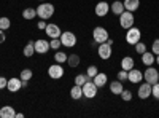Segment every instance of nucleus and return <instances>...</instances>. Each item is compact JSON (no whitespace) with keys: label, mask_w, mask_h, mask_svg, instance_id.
<instances>
[{"label":"nucleus","mask_w":159,"mask_h":118,"mask_svg":"<svg viewBox=\"0 0 159 118\" xmlns=\"http://www.w3.org/2000/svg\"><path fill=\"white\" fill-rule=\"evenodd\" d=\"M54 15V5L52 3H42L37 8V16L40 19H49Z\"/></svg>","instance_id":"f257e3e1"},{"label":"nucleus","mask_w":159,"mask_h":118,"mask_svg":"<svg viewBox=\"0 0 159 118\" xmlns=\"http://www.w3.org/2000/svg\"><path fill=\"white\" fill-rule=\"evenodd\" d=\"M92 40H94L96 43H105L108 40V31L105 27H100V26H97V27L92 31Z\"/></svg>","instance_id":"f03ea898"},{"label":"nucleus","mask_w":159,"mask_h":118,"mask_svg":"<svg viewBox=\"0 0 159 118\" xmlns=\"http://www.w3.org/2000/svg\"><path fill=\"white\" fill-rule=\"evenodd\" d=\"M140 37H142V32H140V29L139 27H129L127 29V34H126V42L129 43V45H135L137 42H140Z\"/></svg>","instance_id":"7ed1b4c3"},{"label":"nucleus","mask_w":159,"mask_h":118,"mask_svg":"<svg viewBox=\"0 0 159 118\" xmlns=\"http://www.w3.org/2000/svg\"><path fill=\"white\" fill-rule=\"evenodd\" d=\"M119 24H121L123 29L132 27V26H134V15H132V11L124 10L121 15H119Z\"/></svg>","instance_id":"20e7f679"},{"label":"nucleus","mask_w":159,"mask_h":118,"mask_svg":"<svg viewBox=\"0 0 159 118\" xmlns=\"http://www.w3.org/2000/svg\"><path fill=\"white\" fill-rule=\"evenodd\" d=\"M143 78H145V82H148L150 85L157 83V82H159V72H157V69L148 65V69L143 72Z\"/></svg>","instance_id":"39448f33"},{"label":"nucleus","mask_w":159,"mask_h":118,"mask_svg":"<svg viewBox=\"0 0 159 118\" xmlns=\"http://www.w3.org/2000/svg\"><path fill=\"white\" fill-rule=\"evenodd\" d=\"M97 86H96V83L94 82H86L84 85H83V96L84 97H88V99H94L96 96H97Z\"/></svg>","instance_id":"423d86ee"},{"label":"nucleus","mask_w":159,"mask_h":118,"mask_svg":"<svg viewBox=\"0 0 159 118\" xmlns=\"http://www.w3.org/2000/svg\"><path fill=\"white\" fill-rule=\"evenodd\" d=\"M61 43L64 45V46H67V48H72V46H75V43H76V35L73 34V32H62L61 34Z\"/></svg>","instance_id":"0eeeda50"},{"label":"nucleus","mask_w":159,"mask_h":118,"mask_svg":"<svg viewBox=\"0 0 159 118\" xmlns=\"http://www.w3.org/2000/svg\"><path fill=\"white\" fill-rule=\"evenodd\" d=\"M97 53H99V58L103 59V61H107L111 58V45H108L107 42L105 43H100L99 48H97Z\"/></svg>","instance_id":"6e6552de"},{"label":"nucleus","mask_w":159,"mask_h":118,"mask_svg":"<svg viewBox=\"0 0 159 118\" xmlns=\"http://www.w3.org/2000/svg\"><path fill=\"white\" fill-rule=\"evenodd\" d=\"M48 75H49L51 78H54V80H59V78H62V77H64V69H62V65H61L59 62L49 65Z\"/></svg>","instance_id":"1a4fd4ad"},{"label":"nucleus","mask_w":159,"mask_h":118,"mask_svg":"<svg viewBox=\"0 0 159 118\" xmlns=\"http://www.w3.org/2000/svg\"><path fill=\"white\" fill-rule=\"evenodd\" d=\"M45 32H46V35L51 37V38H59L61 34H62V31H61V27H59L57 24H46Z\"/></svg>","instance_id":"9d476101"},{"label":"nucleus","mask_w":159,"mask_h":118,"mask_svg":"<svg viewBox=\"0 0 159 118\" xmlns=\"http://www.w3.org/2000/svg\"><path fill=\"white\" fill-rule=\"evenodd\" d=\"M34 46H35V53H40V54L48 53V50L51 48V46H49V42L43 40V38H40V40L34 42Z\"/></svg>","instance_id":"9b49d317"},{"label":"nucleus","mask_w":159,"mask_h":118,"mask_svg":"<svg viewBox=\"0 0 159 118\" xmlns=\"http://www.w3.org/2000/svg\"><path fill=\"white\" fill-rule=\"evenodd\" d=\"M127 80L130 83H140L143 80V73L140 70H137V69H130L127 72Z\"/></svg>","instance_id":"f8f14e48"},{"label":"nucleus","mask_w":159,"mask_h":118,"mask_svg":"<svg viewBox=\"0 0 159 118\" xmlns=\"http://www.w3.org/2000/svg\"><path fill=\"white\" fill-rule=\"evenodd\" d=\"M151 86L153 85H150L148 82H145L143 85H140L139 86V97L140 99H148L151 96Z\"/></svg>","instance_id":"ddd939ff"},{"label":"nucleus","mask_w":159,"mask_h":118,"mask_svg":"<svg viewBox=\"0 0 159 118\" xmlns=\"http://www.w3.org/2000/svg\"><path fill=\"white\" fill-rule=\"evenodd\" d=\"M96 15L97 16H100V18H103V16H107L108 15V11H110V3H107V2H99L97 5H96Z\"/></svg>","instance_id":"4468645a"},{"label":"nucleus","mask_w":159,"mask_h":118,"mask_svg":"<svg viewBox=\"0 0 159 118\" xmlns=\"http://www.w3.org/2000/svg\"><path fill=\"white\" fill-rule=\"evenodd\" d=\"M8 91H11V93H18V91L22 88V83H21V78H10L8 80V85H7Z\"/></svg>","instance_id":"2eb2a0df"},{"label":"nucleus","mask_w":159,"mask_h":118,"mask_svg":"<svg viewBox=\"0 0 159 118\" xmlns=\"http://www.w3.org/2000/svg\"><path fill=\"white\" fill-rule=\"evenodd\" d=\"M0 116L2 118H16V110L11 106H5L0 109Z\"/></svg>","instance_id":"dca6fc26"},{"label":"nucleus","mask_w":159,"mask_h":118,"mask_svg":"<svg viewBox=\"0 0 159 118\" xmlns=\"http://www.w3.org/2000/svg\"><path fill=\"white\" fill-rule=\"evenodd\" d=\"M156 61V56L153 51H145V53L142 54V62L145 65H153V62Z\"/></svg>","instance_id":"f3484780"},{"label":"nucleus","mask_w":159,"mask_h":118,"mask_svg":"<svg viewBox=\"0 0 159 118\" xmlns=\"http://www.w3.org/2000/svg\"><path fill=\"white\" fill-rule=\"evenodd\" d=\"M123 3H124V10L134 13V11L139 10V7H140V0H124Z\"/></svg>","instance_id":"a211bd4d"},{"label":"nucleus","mask_w":159,"mask_h":118,"mask_svg":"<svg viewBox=\"0 0 159 118\" xmlns=\"http://www.w3.org/2000/svg\"><path fill=\"white\" fill-rule=\"evenodd\" d=\"M92 82L96 83L97 88H102V86H105V83L108 82V78H107V75H105V73H100V72H99L94 78H92Z\"/></svg>","instance_id":"6ab92c4d"},{"label":"nucleus","mask_w":159,"mask_h":118,"mask_svg":"<svg viewBox=\"0 0 159 118\" xmlns=\"http://www.w3.org/2000/svg\"><path fill=\"white\" fill-rule=\"evenodd\" d=\"M123 89H124V86H123V82L121 80H116V82H111L110 83V91H111L113 94H121Z\"/></svg>","instance_id":"aec40b11"},{"label":"nucleus","mask_w":159,"mask_h":118,"mask_svg":"<svg viewBox=\"0 0 159 118\" xmlns=\"http://www.w3.org/2000/svg\"><path fill=\"white\" fill-rule=\"evenodd\" d=\"M134 58H130V56H124L123 58V61H121V69H124V70H130V69H134Z\"/></svg>","instance_id":"412c9836"},{"label":"nucleus","mask_w":159,"mask_h":118,"mask_svg":"<svg viewBox=\"0 0 159 118\" xmlns=\"http://www.w3.org/2000/svg\"><path fill=\"white\" fill-rule=\"evenodd\" d=\"M110 11H113L115 15H121V13L124 11V3L123 2H119V0H116V2H113L111 5H110Z\"/></svg>","instance_id":"4be33fe9"},{"label":"nucleus","mask_w":159,"mask_h":118,"mask_svg":"<svg viewBox=\"0 0 159 118\" xmlns=\"http://www.w3.org/2000/svg\"><path fill=\"white\" fill-rule=\"evenodd\" d=\"M70 96H72V99H81V97H83V86L75 85V86L70 89Z\"/></svg>","instance_id":"5701e85b"},{"label":"nucleus","mask_w":159,"mask_h":118,"mask_svg":"<svg viewBox=\"0 0 159 118\" xmlns=\"http://www.w3.org/2000/svg\"><path fill=\"white\" fill-rule=\"evenodd\" d=\"M22 53H24V56H25V58H30V56H34V53H35V46H34V42H32V40H29V43L24 46Z\"/></svg>","instance_id":"b1692460"},{"label":"nucleus","mask_w":159,"mask_h":118,"mask_svg":"<svg viewBox=\"0 0 159 118\" xmlns=\"http://www.w3.org/2000/svg\"><path fill=\"white\" fill-rule=\"evenodd\" d=\"M80 62H81V59H80L78 54H70V56H67V64L70 65L72 69H73V67H78Z\"/></svg>","instance_id":"393cba45"},{"label":"nucleus","mask_w":159,"mask_h":118,"mask_svg":"<svg viewBox=\"0 0 159 118\" xmlns=\"http://www.w3.org/2000/svg\"><path fill=\"white\" fill-rule=\"evenodd\" d=\"M22 18L24 19H34V18H37V10L35 8H25L24 11H22Z\"/></svg>","instance_id":"a878e982"},{"label":"nucleus","mask_w":159,"mask_h":118,"mask_svg":"<svg viewBox=\"0 0 159 118\" xmlns=\"http://www.w3.org/2000/svg\"><path fill=\"white\" fill-rule=\"evenodd\" d=\"M32 77H34V72L30 69H22L21 70V75H19V78H21L22 82H30Z\"/></svg>","instance_id":"bb28decb"},{"label":"nucleus","mask_w":159,"mask_h":118,"mask_svg":"<svg viewBox=\"0 0 159 118\" xmlns=\"http://www.w3.org/2000/svg\"><path fill=\"white\" fill-rule=\"evenodd\" d=\"M10 26H11L10 18H7V16H2V18H0V29H2V31H8Z\"/></svg>","instance_id":"cd10ccee"},{"label":"nucleus","mask_w":159,"mask_h":118,"mask_svg":"<svg viewBox=\"0 0 159 118\" xmlns=\"http://www.w3.org/2000/svg\"><path fill=\"white\" fill-rule=\"evenodd\" d=\"M54 59H56V62H59V64L67 62V54L62 53V51H57V53L54 54Z\"/></svg>","instance_id":"c85d7f7f"},{"label":"nucleus","mask_w":159,"mask_h":118,"mask_svg":"<svg viewBox=\"0 0 159 118\" xmlns=\"http://www.w3.org/2000/svg\"><path fill=\"white\" fill-rule=\"evenodd\" d=\"M97 73H99V69L96 67V65H89V67H88V70H86V75H89L91 78H94Z\"/></svg>","instance_id":"c756f323"},{"label":"nucleus","mask_w":159,"mask_h":118,"mask_svg":"<svg viewBox=\"0 0 159 118\" xmlns=\"http://www.w3.org/2000/svg\"><path fill=\"white\" fill-rule=\"evenodd\" d=\"M134 46H135V51H137L139 54H143L145 51H147V45H145V43H142V42H137Z\"/></svg>","instance_id":"7c9ffc66"},{"label":"nucleus","mask_w":159,"mask_h":118,"mask_svg":"<svg viewBox=\"0 0 159 118\" xmlns=\"http://www.w3.org/2000/svg\"><path fill=\"white\" fill-rule=\"evenodd\" d=\"M84 83H86V75L80 73V75H76V77H75V85H80V86H83Z\"/></svg>","instance_id":"2f4dec72"},{"label":"nucleus","mask_w":159,"mask_h":118,"mask_svg":"<svg viewBox=\"0 0 159 118\" xmlns=\"http://www.w3.org/2000/svg\"><path fill=\"white\" fill-rule=\"evenodd\" d=\"M119 96H121V97H123V101H126V102L132 101V93H130L129 89H123V93L119 94Z\"/></svg>","instance_id":"473e14b6"},{"label":"nucleus","mask_w":159,"mask_h":118,"mask_svg":"<svg viewBox=\"0 0 159 118\" xmlns=\"http://www.w3.org/2000/svg\"><path fill=\"white\" fill-rule=\"evenodd\" d=\"M151 96L159 101V83H154V85L151 86Z\"/></svg>","instance_id":"72a5a7b5"},{"label":"nucleus","mask_w":159,"mask_h":118,"mask_svg":"<svg viewBox=\"0 0 159 118\" xmlns=\"http://www.w3.org/2000/svg\"><path fill=\"white\" fill-rule=\"evenodd\" d=\"M62 43H61V38H51V42H49V46L52 48V50H59V46H61Z\"/></svg>","instance_id":"f704fd0d"},{"label":"nucleus","mask_w":159,"mask_h":118,"mask_svg":"<svg viewBox=\"0 0 159 118\" xmlns=\"http://www.w3.org/2000/svg\"><path fill=\"white\" fill-rule=\"evenodd\" d=\"M118 80L126 82V80H127V70H124V69L119 70V72H118Z\"/></svg>","instance_id":"c9c22d12"},{"label":"nucleus","mask_w":159,"mask_h":118,"mask_svg":"<svg viewBox=\"0 0 159 118\" xmlns=\"http://www.w3.org/2000/svg\"><path fill=\"white\" fill-rule=\"evenodd\" d=\"M151 51L154 54H159V38H156V40L153 42V46H151Z\"/></svg>","instance_id":"e433bc0d"},{"label":"nucleus","mask_w":159,"mask_h":118,"mask_svg":"<svg viewBox=\"0 0 159 118\" xmlns=\"http://www.w3.org/2000/svg\"><path fill=\"white\" fill-rule=\"evenodd\" d=\"M7 85H8V78H5V77H0V89L7 88Z\"/></svg>","instance_id":"4c0bfd02"},{"label":"nucleus","mask_w":159,"mask_h":118,"mask_svg":"<svg viewBox=\"0 0 159 118\" xmlns=\"http://www.w3.org/2000/svg\"><path fill=\"white\" fill-rule=\"evenodd\" d=\"M37 27H38L40 31H45V29H46V22H45V19H40L38 24H37Z\"/></svg>","instance_id":"58836bf2"},{"label":"nucleus","mask_w":159,"mask_h":118,"mask_svg":"<svg viewBox=\"0 0 159 118\" xmlns=\"http://www.w3.org/2000/svg\"><path fill=\"white\" fill-rule=\"evenodd\" d=\"M7 40V35H5V31H2L0 29V45H2L3 42Z\"/></svg>","instance_id":"ea45409f"},{"label":"nucleus","mask_w":159,"mask_h":118,"mask_svg":"<svg viewBox=\"0 0 159 118\" xmlns=\"http://www.w3.org/2000/svg\"><path fill=\"white\" fill-rule=\"evenodd\" d=\"M21 83H22V88H27V85H29V82H22V80H21Z\"/></svg>","instance_id":"a19ab883"},{"label":"nucleus","mask_w":159,"mask_h":118,"mask_svg":"<svg viewBox=\"0 0 159 118\" xmlns=\"http://www.w3.org/2000/svg\"><path fill=\"white\" fill-rule=\"evenodd\" d=\"M156 62L159 64V54H156Z\"/></svg>","instance_id":"79ce46f5"},{"label":"nucleus","mask_w":159,"mask_h":118,"mask_svg":"<svg viewBox=\"0 0 159 118\" xmlns=\"http://www.w3.org/2000/svg\"><path fill=\"white\" fill-rule=\"evenodd\" d=\"M40 2H43V0H40Z\"/></svg>","instance_id":"37998d69"}]
</instances>
